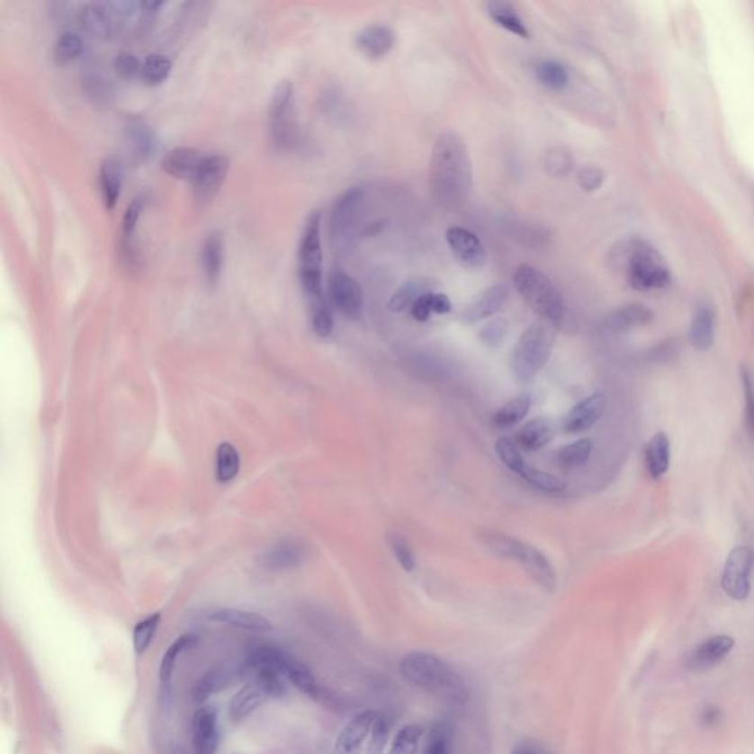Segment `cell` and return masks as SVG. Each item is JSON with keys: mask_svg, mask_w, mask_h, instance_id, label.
I'll return each instance as SVG.
<instances>
[{"mask_svg": "<svg viewBox=\"0 0 754 754\" xmlns=\"http://www.w3.org/2000/svg\"><path fill=\"white\" fill-rule=\"evenodd\" d=\"M429 182L432 198L439 207L457 211L466 205L473 186V166L466 143L459 134H439L432 150Z\"/></svg>", "mask_w": 754, "mask_h": 754, "instance_id": "cell-1", "label": "cell"}, {"mask_svg": "<svg viewBox=\"0 0 754 754\" xmlns=\"http://www.w3.org/2000/svg\"><path fill=\"white\" fill-rule=\"evenodd\" d=\"M399 672L417 688L453 705H466L469 689L457 670L441 657L427 651H413L399 661Z\"/></svg>", "mask_w": 754, "mask_h": 754, "instance_id": "cell-2", "label": "cell"}, {"mask_svg": "<svg viewBox=\"0 0 754 754\" xmlns=\"http://www.w3.org/2000/svg\"><path fill=\"white\" fill-rule=\"evenodd\" d=\"M479 540L499 559L519 563L543 591L552 592L556 589V570L552 568V561L543 556L538 548L532 547L515 536L497 531L480 532Z\"/></svg>", "mask_w": 754, "mask_h": 754, "instance_id": "cell-3", "label": "cell"}, {"mask_svg": "<svg viewBox=\"0 0 754 754\" xmlns=\"http://www.w3.org/2000/svg\"><path fill=\"white\" fill-rule=\"evenodd\" d=\"M516 291L529 307L550 325L561 326L566 320V304L552 280L538 268L522 264L513 276Z\"/></svg>", "mask_w": 754, "mask_h": 754, "instance_id": "cell-4", "label": "cell"}, {"mask_svg": "<svg viewBox=\"0 0 754 754\" xmlns=\"http://www.w3.org/2000/svg\"><path fill=\"white\" fill-rule=\"evenodd\" d=\"M556 344V330L548 321H538L522 333L511 351L510 367L516 381H531L547 364Z\"/></svg>", "mask_w": 754, "mask_h": 754, "instance_id": "cell-5", "label": "cell"}, {"mask_svg": "<svg viewBox=\"0 0 754 754\" xmlns=\"http://www.w3.org/2000/svg\"><path fill=\"white\" fill-rule=\"evenodd\" d=\"M617 258L624 263L629 283L638 291H656L670 283V270L656 247L631 240L619 247Z\"/></svg>", "mask_w": 754, "mask_h": 754, "instance_id": "cell-6", "label": "cell"}, {"mask_svg": "<svg viewBox=\"0 0 754 754\" xmlns=\"http://www.w3.org/2000/svg\"><path fill=\"white\" fill-rule=\"evenodd\" d=\"M321 211H312L305 221L298 247V276L310 302L323 296V249H321Z\"/></svg>", "mask_w": 754, "mask_h": 754, "instance_id": "cell-7", "label": "cell"}, {"mask_svg": "<svg viewBox=\"0 0 754 754\" xmlns=\"http://www.w3.org/2000/svg\"><path fill=\"white\" fill-rule=\"evenodd\" d=\"M364 201L361 187H349L335 201L328 219V236L335 251L348 254L355 247L358 220Z\"/></svg>", "mask_w": 754, "mask_h": 754, "instance_id": "cell-8", "label": "cell"}, {"mask_svg": "<svg viewBox=\"0 0 754 754\" xmlns=\"http://www.w3.org/2000/svg\"><path fill=\"white\" fill-rule=\"evenodd\" d=\"M293 85L288 80L280 82L274 87L272 101L268 106V127L272 140L280 149H288L296 142L295 99Z\"/></svg>", "mask_w": 754, "mask_h": 754, "instance_id": "cell-9", "label": "cell"}, {"mask_svg": "<svg viewBox=\"0 0 754 754\" xmlns=\"http://www.w3.org/2000/svg\"><path fill=\"white\" fill-rule=\"evenodd\" d=\"M249 656L272 665L274 669L279 670L280 675L286 681L300 689L301 693L307 694L310 697H319L320 688H319L316 678L312 677L311 670L304 663L296 660L295 657L289 656L288 653L270 645L256 647Z\"/></svg>", "mask_w": 754, "mask_h": 754, "instance_id": "cell-10", "label": "cell"}, {"mask_svg": "<svg viewBox=\"0 0 754 754\" xmlns=\"http://www.w3.org/2000/svg\"><path fill=\"white\" fill-rule=\"evenodd\" d=\"M754 554L750 547L738 545L726 557L722 572V588L735 601H744L750 596V576Z\"/></svg>", "mask_w": 754, "mask_h": 754, "instance_id": "cell-11", "label": "cell"}, {"mask_svg": "<svg viewBox=\"0 0 754 754\" xmlns=\"http://www.w3.org/2000/svg\"><path fill=\"white\" fill-rule=\"evenodd\" d=\"M230 171V159L226 155H210L203 157L196 175L192 179L193 196L202 207L214 201L220 189L228 179Z\"/></svg>", "mask_w": 754, "mask_h": 754, "instance_id": "cell-12", "label": "cell"}, {"mask_svg": "<svg viewBox=\"0 0 754 754\" xmlns=\"http://www.w3.org/2000/svg\"><path fill=\"white\" fill-rule=\"evenodd\" d=\"M328 293L330 304L337 311L351 320L360 319L364 309V295L357 280L342 270H335L328 276Z\"/></svg>", "mask_w": 754, "mask_h": 754, "instance_id": "cell-13", "label": "cell"}, {"mask_svg": "<svg viewBox=\"0 0 754 754\" xmlns=\"http://www.w3.org/2000/svg\"><path fill=\"white\" fill-rule=\"evenodd\" d=\"M446 244L455 260L467 270H480L487 264V251L473 231L453 226L445 233Z\"/></svg>", "mask_w": 754, "mask_h": 754, "instance_id": "cell-14", "label": "cell"}, {"mask_svg": "<svg viewBox=\"0 0 754 754\" xmlns=\"http://www.w3.org/2000/svg\"><path fill=\"white\" fill-rule=\"evenodd\" d=\"M379 714L376 710H364L354 716L337 735L330 754H361Z\"/></svg>", "mask_w": 754, "mask_h": 754, "instance_id": "cell-15", "label": "cell"}, {"mask_svg": "<svg viewBox=\"0 0 754 754\" xmlns=\"http://www.w3.org/2000/svg\"><path fill=\"white\" fill-rule=\"evenodd\" d=\"M735 641L728 635H714L703 641L688 654L686 666L693 672L709 670L725 660L734 649Z\"/></svg>", "mask_w": 754, "mask_h": 754, "instance_id": "cell-16", "label": "cell"}, {"mask_svg": "<svg viewBox=\"0 0 754 754\" xmlns=\"http://www.w3.org/2000/svg\"><path fill=\"white\" fill-rule=\"evenodd\" d=\"M192 741L196 754H215L219 750V714L211 707H201L193 714Z\"/></svg>", "mask_w": 754, "mask_h": 754, "instance_id": "cell-17", "label": "cell"}, {"mask_svg": "<svg viewBox=\"0 0 754 754\" xmlns=\"http://www.w3.org/2000/svg\"><path fill=\"white\" fill-rule=\"evenodd\" d=\"M607 399L605 394L597 392L578 402L564 418L563 429L566 434H582L591 429L606 411Z\"/></svg>", "mask_w": 754, "mask_h": 754, "instance_id": "cell-18", "label": "cell"}, {"mask_svg": "<svg viewBox=\"0 0 754 754\" xmlns=\"http://www.w3.org/2000/svg\"><path fill=\"white\" fill-rule=\"evenodd\" d=\"M397 43V34L390 25L373 24L361 30L355 37L357 49L364 55L367 59L379 61L385 58L390 50L394 49Z\"/></svg>", "mask_w": 754, "mask_h": 754, "instance_id": "cell-19", "label": "cell"}, {"mask_svg": "<svg viewBox=\"0 0 754 754\" xmlns=\"http://www.w3.org/2000/svg\"><path fill=\"white\" fill-rule=\"evenodd\" d=\"M508 298L507 286L504 284H494L489 288L485 289L482 292L473 298L469 302L464 311H462V320L473 325L478 321L487 320L489 317L494 316L495 312H498L506 304Z\"/></svg>", "mask_w": 754, "mask_h": 754, "instance_id": "cell-20", "label": "cell"}, {"mask_svg": "<svg viewBox=\"0 0 754 754\" xmlns=\"http://www.w3.org/2000/svg\"><path fill=\"white\" fill-rule=\"evenodd\" d=\"M203 157L195 148L180 147L168 150L163 158V170L171 177L180 180H192L196 175Z\"/></svg>", "mask_w": 754, "mask_h": 754, "instance_id": "cell-21", "label": "cell"}, {"mask_svg": "<svg viewBox=\"0 0 754 754\" xmlns=\"http://www.w3.org/2000/svg\"><path fill=\"white\" fill-rule=\"evenodd\" d=\"M210 621L217 624H228L231 628L254 631V633H267L273 628L272 622L260 613L247 612L239 608H219L210 613Z\"/></svg>", "mask_w": 754, "mask_h": 754, "instance_id": "cell-22", "label": "cell"}, {"mask_svg": "<svg viewBox=\"0 0 754 754\" xmlns=\"http://www.w3.org/2000/svg\"><path fill=\"white\" fill-rule=\"evenodd\" d=\"M122 180L124 170L121 163L114 157L103 159L99 168V189L103 205L110 211L114 210L118 199L121 196Z\"/></svg>", "mask_w": 754, "mask_h": 754, "instance_id": "cell-23", "label": "cell"}, {"mask_svg": "<svg viewBox=\"0 0 754 754\" xmlns=\"http://www.w3.org/2000/svg\"><path fill=\"white\" fill-rule=\"evenodd\" d=\"M653 320V312L641 304H629L610 312L605 320L608 332L624 333L633 328H642Z\"/></svg>", "mask_w": 754, "mask_h": 754, "instance_id": "cell-24", "label": "cell"}, {"mask_svg": "<svg viewBox=\"0 0 754 754\" xmlns=\"http://www.w3.org/2000/svg\"><path fill=\"white\" fill-rule=\"evenodd\" d=\"M714 326L716 316L709 304H700L694 312L693 321L689 326V342L698 351H707L714 342Z\"/></svg>", "mask_w": 754, "mask_h": 754, "instance_id": "cell-25", "label": "cell"}, {"mask_svg": "<svg viewBox=\"0 0 754 754\" xmlns=\"http://www.w3.org/2000/svg\"><path fill=\"white\" fill-rule=\"evenodd\" d=\"M111 4H85L82 9L83 27H85L90 34L98 37H110L114 33L115 22L114 15L111 11Z\"/></svg>", "mask_w": 754, "mask_h": 754, "instance_id": "cell-26", "label": "cell"}, {"mask_svg": "<svg viewBox=\"0 0 754 754\" xmlns=\"http://www.w3.org/2000/svg\"><path fill=\"white\" fill-rule=\"evenodd\" d=\"M201 261H202L203 274L208 282L211 284L217 283L221 277L224 265L223 238L217 231L208 236L203 242Z\"/></svg>", "mask_w": 754, "mask_h": 754, "instance_id": "cell-27", "label": "cell"}, {"mask_svg": "<svg viewBox=\"0 0 754 754\" xmlns=\"http://www.w3.org/2000/svg\"><path fill=\"white\" fill-rule=\"evenodd\" d=\"M645 464H647L650 476L653 479L663 478L669 471L670 443L669 438L663 432H659L650 439L647 450H645Z\"/></svg>", "mask_w": 754, "mask_h": 754, "instance_id": "cell-28", "label": "cell"}, {"mask_svg": "<svg viewBox=\"0 0 754 754\" xmlns=\"http://www.w3.org/2000/svg\"><path fill=\"white\" fill-rule=\"evenodd\" d=\"M554 436L552 425L545 418H534L520 427L515 435V443L526 451L541 450Z\"/></svg>", "mask_w": 754, "mask_h": 754, "instance_id": "cell-29", "label": "cell"}, {"mask_svg": "<svg viewBox=\"0 0 754 754\" xmlns=\"http://www.w3.org/2000/svg\"><path fill=\"white\" fill-rule=\"evenodd\" d=\"M265 700H267V696L263 693L260 687L256 684L244 687L235 694V697L231 698L229 705V716L233 722L244 721L247 716H251Z\"/></svg>", "mask_w": 754, "mask_h": 754, "instance_id": "cell-30", "label": "cell"}, {"mask_svg": "<svg viewBox=\"0 0 754 754\" xmlns=\"http://www.w3.org/2000/svg\"><path fill=\"white\" fill-rule=\"evenodd\" d=\"M305 559L304 548L296 543H280L264 552L263 563L268 569H292Z\"/></svg>", "mask_w": 754, "mask_h": 754, "instance_id": "cell-31", "label": "cell"}, {"mask_svg": "<svg viewBox=\"0 0 754 754\" xmlns=\"http://www.w3.org/2000/svg\"><path fill=\"white\" fill-rule=\"evenodd\" d=\"M126 133L131 147H133V149L142 158L150 157L157 150V147H158L157 136H155V131L152 130V127L147 121L140 120V118H131V120H129Z\"/></svg>", "mask_w": 754, "mask_h": 754, "instance_id": "cell-32", "label": "cell"}, {"mask_svg": "<svg viewBox=\"0 0 754 754\" xmlns=\"http://www.w3.org/2000/svg\"><path fill=\"white\" fill-rule=\"evenodd\" d=\"M487 11L499 27L522 39L529 37V30L508 2H489L487 4Z\"/></svg>", "mask_w": 754, "mask_h": 754, "instance_id": "cell-33", "label": "cell"}, {"mask_svg": "<svg viewBox=\"0 0 754 754\" xmlns=\"http://www.w3.org/2000/svg\"><path fill=\"white\" fill-rule=\"evenodd\" d=\"M432 291V283L426 279L410 280L402 284L397 292L392 295L390 301V310L394 312H402L404 310L411 309V305L426 292Z\"/></svg>", "mask_w": 754, "mask_h": 754, "instance_id": "cell-34", "label": "cell"}, {"mask_svg": "<svg viewBox=\"0 0 754 754\" xmlns=\"http://www.w3.org/2000/svg\"><path fill=\"white\" fill-rule=\"evenodd\" d=\"M531 397L519 395L506 402L492 417V423L497 427H511L522 422L531 408Z\"/></svg>", "mask_w": 754, "mask_h": 754, "instance_id": "cell-35", "label": "cell"}, {"mask_svg": "<svg viewBox=\"0 0 754 754\" xmlns=\"http://www.w3.org/2000/svg\"><path fill=\"white\" fill-rule=\"evenodd\" d=\"M145 205H147V198H145V195H139L127 207L126 214L122 219V249L131 260L134 258V233H136L139 219H140V215L145 210Z\"/></svg>", "mask_w": 754, "mask_h": 754, "instance_id": "cell-36", "label": "cell"}, {"mask_svg": "<svg viewBox=\"0 0 754 754\" xmlns=\"http://www.w3.org/2000/svg\"><path fill=\"white\" fill-rule=\"evenodd\" d=\"M240 471L239 453L230 443H221L217 448L215 476L221 483L230 482Z\"/></svg>", "mask_w": 754, "mask_h": 754, "instance_id": "cell-37", "label": "cell"}, {"mask_svg": "<svg viewBox=\"0 0 754 754\" xmlns=\"http://www.w3.org/2000/svg\"><path fill=\"white\" fill-rule=\"evenodd\" d=\"M520 478L524 479L525 482L529 483L531 487L540 489L545 494L559 495L563 494L568 489V483L564 482L563 479L550 475L547 471H538L534 467H525V471L520 473Z\"/></svg>", "mask_w": 754, "mask_h": 754, "instance_id": "cell-38", "label": "cell"}, {"mask_svg": "<svg viewBox=\"0 0 754 754\" xmlns=\"http://www.w3.org/2000/svg\"><path fill=\"white\" fill-rule=\"evenodd\" d=\"M173 62L163 53H150L142 64L143 82L149 85H158L170 77Z\"/></svg>", "mask_w": 754, "mask_h": 754, "instance_id": "cell-39", "label": "cell"}, {"mask_svg": "<svg viewBox=\"0 0 754 754\" xmlns=\"http://www.w3.org/2000/svg\"><path fill=\"white\" fill-rule=\"evenodd\" d=\"M592 444L589 439H579L576 443L569 444L559 451L557 462L566 471H572L584 466L591 457Z\"/></svg>", "mask_w": 754, "mask_h": 754, "instance_id": "cell-40", "label": "cell"}, {"mask_svg": "<svg viewBox=\"0 0 754 754\" xmlns=\"http://www.w3.org/2000/svg\"><path fill=\"white\" fill-rule=\"evenodd\" d=\"M83 50H85V41L82 37L76 33H64L55 43L53 58L58 64L67 66L69 62H74L80 58Z\"/></svg>", "mask_w": 754, "mask_h": 754, "instance_id": "cell-41", "label": "cell"}, {"mask_svg": "<svg viewBox=\"0 0 754 754\" xmlns=\"http://www.w3.org/2000/svg\"><path fill=\"white\" fill-rule=\"evenodd\" d=\"M423 732H425V730L417 723L402 726L401 730L398 731V734L395 735L388 754H417L418 744L422 740Z\"/></svg>", "mask_w": 754, "mask_h": 754, "instance_id": "cell-42", "label": "cell"}, {"mask_svg": "<svg viewBox=\"0 0 754 754\" xmlns=\"http://www.w3.org/2000/svg\"><path fill=\"white\" fill-rule=\"evenodd\" d=\"M193 637L192 635H182V637L177 638V640L173 642V644L166 649V653L163 654V659H161V663H159V679L163 682L164 686L166 684H170L171 678H173V672H175V661L179 659L180 654L184 651V650L189 649L192 644H193Z\"/></svg>", "mask_w": 754, "mask_h": 754, "instance_id": "cell-43", "label": "cell"}, {"mask_svg": "<svg viewBox=\"0 0 754 754\" xmlns=\"http://www.w3.org/2000/svg\"><path fill=\"white\" fill-rule=\"evenodd\" d=\"M495 453L498 455V459L503 462L504 466L507 467L508 471H513L516 475H519L525 471L527 466L525 462L524 457L520 454L519 445L515 443V439L503 436L499 438L495 444Z\"/></svg>", "mask_w": 754, "mask_h": 754, "instance_id": "cell-44", "label": "cell"}, {"mask_svg": "<svg viewBox=\"0 0 754 754\" xmlns=\"http://www.w3.org/2000/svg\"><path fill=\"white\" fill-rule=\"evenodd\" d=\"M159 622H161V615L154 613L134 626L133 647L136 653L143 654L149 649L158 631Z\"/></svg>", "mask_w": 754, "mask_h": 754, "instance_id": "cell-45", "label": "cell"}, {"mask_svg": "<svg viewBox=\"0 0 754 754\" xmlns=\"http://www.w3.org/2000/svg\"><path fill=\"white\" fill-rule=\"evenodd\" d=\"M536 78L550 90L564 89L569 83L568 71L556 61L541 62L536 68Z\"/></svg>", "mask_w": 754, "mask_h": 754, "instance_id": "cell-46", "label": "cell"}, {"mask_svg": "<svg viewBox=\"0 0 754 754\" xmlns=\"http://www.w3.org/2000/svg\"><path fill=\"white\" fill-rule=\"evenodd\" d=\"M386 541L390 543V552H394L395 559L406 572L411 573L416 569V557H414L413 548L410 543L395 532H390L386 536Z\"/></svg>", "mask_w": 754, "mask_h": 754, "instance_id": "cell-47", "label": "cell"}, {"mask_svg": "<svg viewBox=\"0 0 754 754\" xmlns=\"http://www.w3.org/2000/svg\"><path fill=\"white\" fill-rule=\"evenodd\" d=\"M545 166L554 177H564L573 170L572 154L563 147L552 148L545 155Z\"/></svg>", "mask_w": 754, "mask_h": 754, "instance_id": "cell-48", "label": "cell"}, {"mask_svg": "<svg viewBox=\"0 0 754 754\" xmlns=\"http://www.w3.org/2000/svg\"><path fill=\"white\" fill-rule=\"evenodd\" d=\"M312 330L317 337H328L333 332V316L328 301L321 300L311 304Z\"/></svg>", "mask_w": 754, "mask_h": 754, "instance_id": "cell-49", "label": "cell"}, {"mask_svg": "<svg viewBox=\"0 0 754 754\" xmlns=\"http://www.w3.org/2000/svg\"><path fill=\"white\" fill-rule=\"evenodd\" d=\"M423 754H453V734L450 726L445 723L434 726Z\"/></svg>", "mask_w": 754, "mask_h": 754, "instance_id": "cell-50", "label": "cell"}, {"mask_svg": "<svg viewBox=\"0 0 754 754\" xmlns=\"http://www.w3.org/2000/svg\"><path fill=\"white\" fill-rule=\"evenodd\" d=\"M741 386L744 394V418L746 427L754 436V379L750 370L741 367Z\"/></svg>", "mask_w": 754, "mask_h": 754, "instance_id": "cell-51", "label": "cell"}, {"mask_svg": "<svg viewBox=\"0 0 754 754\" xmlns=\"http://www.w3.org/2000/svg\"><path fill=\"white\" fill-rule=\"evenodd\" d=\"M390 721L385 716L379 714V718L374 722L372 734H370L369 744H367V749H365V754H383L386 742H388V738H390Z\"/></svg>", "mask_w": 754, "mask_h": 754, "instance_id": "cell-52", "label": "cell"}, {"mask_svg": "<svg viewBox=\"0 0 754 754\" xmlns=\"http://www.w3.org/2000/svg\"><path fill=\"white\" fill-rule=\"evenodd\" d=\"M114 69L120 77L124 78V80H131L138 74L142 73V64L139 62V58L133 53L122 52L115 58Z\"/></svg>", "mask_w": 754, "mask_h": 754, "instance_id": "cell-53", "label": "cell"}, {"mask_svg": "<svg viewBox=\"0 0 754 754\" xmlns=\"http://www.w3.org/2000/svg\"><path fill=\"white\" fill-rule=\"evenodd\" d=\"M508 332V321L506 319H495L489 321L487 326H483L480 330V339L489 346H497V345L503 342L504 337Z\"/></svg>", "mask_w": 754, "mask_h": 754, "instance_id": "cell-54", "label": "cell"}, {"mask_svg": "<svg viewBox=\"0 0 754 754\" xmlns=\"http://www.w3.org/2000/svg\"><path fill=\"white\" fill-rule=\"evenodd\" d=\"M226 684V678L221 672H210L207 677H203L201 681L196 684L195 698L196 700H202L208 697L210 694L219 691L223 688Z\"/></svg>", "mask_w": 754, "mask_h": 754, "instance_id": "cell-55", "label": "cell"}, {"mask_svg": "<svg viewBox=\"0 0 754 754\" xmlns=\"http://www.w3.org/2000/svg\"><path fill=\"white\" fill-rule=\"evenodd\" d=\"M579 184L585 192H596L605 182V173L598 166H585L578 175Z\"/></svg>", "mask_w": 754, "mask_h": 754, "instance_id": "cell-56", "label": "cell"}, {"mask_svg": "<svg viewBox=\"0 0 754 754\" xmlns=\"http://www.w3.org/2000/svg\"><path fill=\"white\" fill-rule=\"evenodd\" d=\"M411 316L417 321H427L434 314V292L425 293L411 305Z\"/></svg>", "mask_w": 754, "mask_h": 754, "instance_id": "cell-57", "label": "cell"}, {"mask_svg": "<svg viewBox=\"0 0 754 754\" xmlns=\"http://www.w3.org/2000/svg\"><path fill=\"white\" fill-rule=\"evenodd\" d=\"M453 310L451 301L445 293L434 292V314H448Z\"/></svg>", "mask_w": 754, "mask_h": 754, "instance_id": "cell-58", "label": "cell"}, {"mask_svg": "<svg viewBox=\"0 0 754 754\" xmlns=\"http://www.w3.org/2000/svg\"><path fill=\"white\" fill-rule=\"evenodd\" d=\"M511 754H543V751L538 749V747L534 746V744H529V742H524V744H519V746L516 747L515 750L511 751Z\"/></svg>", "mask_w": 754, "mask_h": 754, "instance_id": "cell-59", "label": "cell"}, {"mask_svg": "<svg viewBox=\"0 0 754 754\" xmlns=\"http://www.w3.org/2000/svg\"><path fill=\"white\" fill-rule=\"evenodd\" d=\"M703 722H705V725H712V723H716L719 719V712L716 709H707L705 710V714L702 716Z\"/></svg>", "mask_w": 754, "mask_h": 754, "instance_id": "cell-60", "label": "cell"}]
</instances>
